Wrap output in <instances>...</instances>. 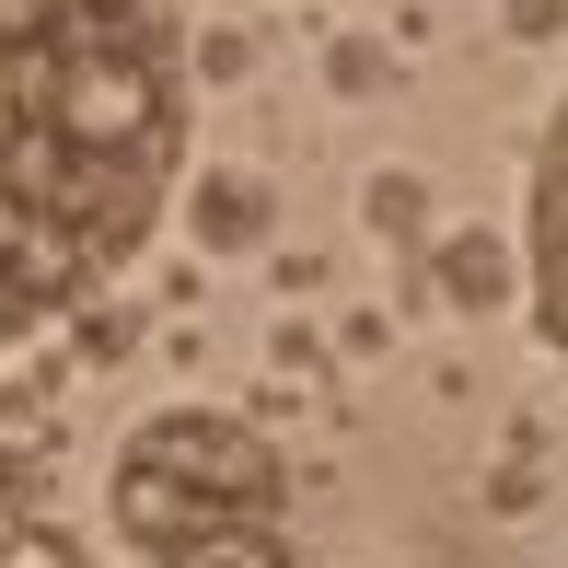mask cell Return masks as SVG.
<instances>
[{"label":"cell","mask_w":568,"mask_h":568,"mask_svg":"<svg viewBox=\"0 0 568 568\" xmlns=\"http://www.w3.org/2000/svg\"><path fill=\"white\" fill-rule=\"evenodd\" d=\"M359 232H372V244H395V255H429V174L383 163L372 186H359Z\"/></svg>","instance_id":"6"},{"label":"cell","mask_w":568,"mask_h":568,"mask_svg":"<svg viewBox=\"0 0 568 568\" xmlns=\"http://www.w3.org/2000/svg\"><path fill=\"white\" fill-rule=\"evenodd\" d=\"M523 314L546 359L568 372V93L546 116V140H534V210H523Z\"/></svg>","instance_id":"3"},{"label":"cell","mask_w":568,"mask_h":568,"mask_svg":"<svg viewBox=\"0 0 568 568\" xmlns=\"http://www.w3.org/2000/svg\"><path fill=\"white\" fill-rule=\"evenodd\" d=\"M499 23H510V36H523V47H546L557 23H568V0H499Z\"/></svg>","instance_id":"9"},{"label":"cell","mask_w":568,"mask_h":568,"mask_svg":"<svg viewBox=\"0 0 568 568\" xmlns=\"http://www.w3.org/2000/svg\"><path fill=\"white\" fill-rule=\"evenodd\" d=\"M186 232H197L210 255H255V244L278 232V186H267V174H244V163L197 174V186H186Z\"/></svg>","instance_id":"5"},{"label":"cell","mask_w":568,"mask_h":568,"mask_svg":"<svg viewBox=\"0 0 568 568\" xmlns=\"http://www.w3.org/2000/svg\"><path fill=\"white\" fill-rule=\"evenodd\" d=\"M174 0H0V348L82 314L186 174Z\"/></svg>","instance_id":"1"},{"label":"cell","mask_w":568,"mask_h":568,"mask_svg":"<svg viewBox=\"0 0 568 568\" xmlns=\"http://www.w3.org/2000/svg\"><path fill=\"white\" fill-rule=\"evenodd\" d=\"M278 442L232 406H151L105 476V523L140 568H255L278 546Z\"/></svg>","instance_id":"2"},{"label":"cell","mask_w":568,"mask_h":568,"mask_svg":"<svg viewBox=\"0 0 568 568\" xmlns=\"http://www.w3.org/2000/svg\"><path fill=\"white\" fill-rule=\"evenodd\" d=\"M418 278H429V302H453V314H499V302L523 291V255H510L499 232H429Z\"/></svg>","instance_id":"4"},{"label":"cell","mask_w":568,"mask_h":568,"mask_svg":"<svg viewBox=\"0 0 568 568\" xmlns=\"http://www.w3.org/2000/svg\"><path fill=\"white\" fill-rule=\"evenodd\" d=\"M0 568H93V557H82L70 523H12V534H0Z\"/></svg>","instance_id":"7"},{"label":"cell","mask_w":568,"mask_h":568,"mask_svg":"<svg viewBox=\"0 0 568 568\" xmlns=\"http://www.w3.org/2000/svg\"><path fill=\"white\" fill-rule=\"evenodd\" d=\"M325 82H337V93H359V105H372V93H395V59H383L372 36H337V47H325Z\"/></svg>","instance_id":"8"}]
</instances>
